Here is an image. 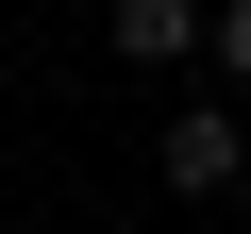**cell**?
I'll return each instance as SVG.
<instances>
[{"instance_id":"obj_3","label":"cell","mask_w":251,"mask_h":234,"mask_svg":"<svg viewBox=\"0 0 251 234\" xmlns=\"http://www.w3.org/2000/svg\"><path fill=\"white\" fill-rule=\"evenodd\" d=\"M201 67H218V84H251V0H218V34H201Z\"/></svg>"},{"instance_id":"obj_1","label":"cell","mask_w":251,"mask_h":234,"mask_svg":"<svg viewBox=\"0 0 251 234\" xmlns=\"http://www.w3.org/2000/svg\"><path fill=\"white\" fill-rule=\"evenodd\" d=\"M151 167H168V201H234V167H251V134H234V100H184L168 134H151Z\"/></svg>"},{"instance_id":"obj_2","label":"cell","mask_w":251,"mask_h":234,"mask_svg":"<svg viewBox=\"0 0 251 234\" xmlns=\"http://www.w3.org/2000/svg\"><path fill=\"white\" fill-rule=\"evenodd\" d=\"M218 34V0H117V50H134V67H184Z\"/></svg>"}]
</instances>
